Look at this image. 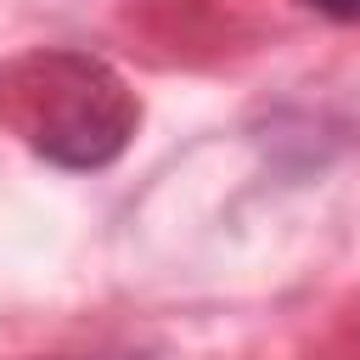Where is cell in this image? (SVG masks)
Wrapping results in <instances>:
<instances>
[{
	"label": "cell",
	"mask_w": 360,
	"mask_h": 360,
	"mask_svg": "<svg viewBox=\"0 0 360 360\" xmlns=\"http://www.w3.org/2000/svg\"><path fill=\"white\" fill-rule=\"evenodd\" d=\"M0 124L34 158L90 174L129 146L141 124V101L112 62L56 45L0 68Z\"/></svg>",
	"instance_id": "cell-1"
},
{
	"label": "cell",
	"mask_w": 360,
	"mask_h": 360,
	"mask_svg": "<svg viewBox=\"0 0 360 360\" xmlns=\"http://www.w3.org/2000/svg\"><path fill=\"white\" fill-rule=\"evenodd\" d=\"M304 6L332 17V22H360V0H304Z\"/></svg>",
	"instance_id": "cell-2"
}]
</instances>
